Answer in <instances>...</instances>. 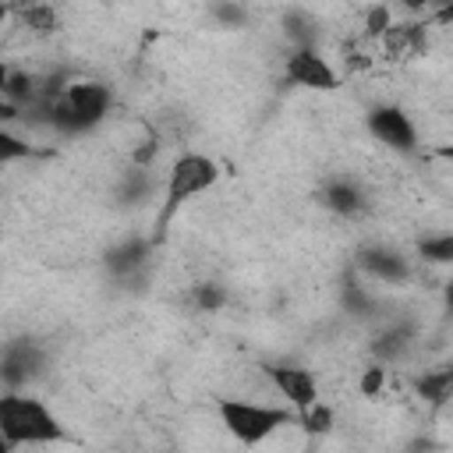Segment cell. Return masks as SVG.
<instances>
[{"instance_id": "8992f818", "label": "cell", "mask_w": 453, "mask_h": 453, "mask_svg": "<svg viewBox=\"0 0 453 453\" xmlns=\"http://www.w3.org/2000/svg\"><path fill=\"white\" fill-rule=\"evenodd\" d=\"M365 124H368V131H372V138H375L379 145H386V149H393V152H400V156H411V152H418V145H421L411 113H407L403 106H396V103H375V106L368 110Z\"/></svg>"}, {"instance_id": "cb8c5ba5", "label": "cell", "mask_w": 453, "mask_h": 453, "mask_svg": "<svg viewBox=\"0 0 453 453\" xmlns=\"http://www.w3.org/2000/svg\"><path fill=\"white\" fill-rule=\"evenodd\" d=\"M7 74H11V64L0 60V96H4V85H7Z\"/></svg>"}, {"instance_id": "ba28073f", "label": "cell", "mask_w": 453, "mask_h": 453, "mask_svg": "<svg viewBox=\"0 0 453 453\" xmlns=\"http://www.w3.org/2000/svg\"><path fill=\"white\" fill-rule=\"evenodd\" d=\"M357 273L365 280H375V283H407L411 280V258L400 251V248H389V244H365L354 258Z\"/></svg>"}, {"instance_id": "d6986e66", "label": "cell", "mask_w": 453, "mask_h": 453, "mask_svg": "<svg viewBox=\"0 0 453 453\" xmlns=\"http://www.w3.org/2000/svg\"><path fill=\"white\" fill-rule=\"evenodd\" d=\"M389 25H393V7H386V4H379L365 14V35H372V39H382V32Z\"/></svg>"}, {"instance_id": "d4e9b609", "label": "cell", "mask_w": 453, "mask_h": 453, "mask_svg": "<svg viewBox=\"0 0 453 453\" xmlns=\"http://www.w3.org/2000/svg\"><path fill=\"white\" fill-rule=\"evenodd\" d=\"M0 446H4V439H0Z\"/></svg>"}, {"instance_id": "9a60e30c", "label": "cell", "mask_w": 453, "mask_h": 453, "mask_svg": "<svg viewBox=\"0 0 453 453\" xmlns=\"http://www.w3.org/2000/svg\"><path fill=\"white\" fill-rule=\"evenodd\" d=\"M297 421L304 425V432H311V435H326L329 428H333V407L329 403H311L304 414H297Z\"/></svg>"}, {"instance_id": "7a4b0ae2", "label": "cell", "mask_w": 453, "mask_h": 453, "mask_svg": "<svg viewBox=\"0 0 453 453\" xmlns=\"http://www.w3.org/2000/svg\"><path fill=\"white\" fill-rule=\"evenodd\" d=\"M219 425L234 435V442L241 446H262L265 439H273L276 432H283L287 425H294V411L283 403H262V400H237V396H223L216 403Z\"/></svg>"}, {"instance_id": "277c9868", "label": "cell", "mask_w": 453, "mask_h": 453, "mask_svg": "<svg viewBox=\"0 0 453 453\" xmlns=\"http://www.w3.org/2000/svg\"><path fill=\"white\" fill-rule=\"evenodd\" d=\"M283 78L294 88H308V92H336L340 88V71L333 67V60L319 46L290 50L283 60Z\"/></svg>"}, {"instance_id": "7c38bea8", "label": "cell", "mask_w": 453, "mask_h": 453, "mask_svg": "<svg viewBox=\"0 0 453 453\" xmlns=\"http://www.w3.org/2000/svg\"><path fill=\"white\" fill-rule=\"evenodd\" d=\"M14 18L21 28L35 32V35H50L57 32V11L46 4H28V7H14Z\"/></svg>"}, {"instance_id": "44dd1931", "label": "cell", "mask_w": 453, "mask_h": 453, "mask_svg": "<svg viewBox=\"0 0 453 453\" xmlns=\"http://www.w3.org/2000/svg\"><path fill=\"white\" fill-rule=\"evenodd\" d=\"M382 382H386V368H382V365H372V368L361 375V393H365V396H379V393H382Z\"/></svg>"}, {"instance_id": "4fadbf2b", "label": "cell", "mask_w": 453, "mask_h": 453, "mask_svg": "<svg viewBox=\"0 0 453 453\" xmlns=\"http://www.w3.org/2000/svg\"><path fill=\"white\" fill-rule=\"evenodd\" d=\"M32 156H39L35 142H28L25 134H18V131H11V127H0V166L25 163V159H32Z\"/></svg>"}, {"instance_id": "5bb4252c", "label": "cell", "mask_w": 453, "mask_h": 453, "mask_svg": "<svg viewBox=\"0 0 453 453\" xmlns=\"http://www.w3.org/2000/svg\"><path fill=\"white\" fill-rule=\"evenodd\" d=\"M418 255L432 265H449L453 262V234L449 230H439V234H425L418 241Z\"/></svg>"}, {"instance_id": "30bf717a", "label": "cell", "mask_w": 453, "mask_h": 453, "mask_svg": "<svg viewBox=\"0 0 453 453\" xmlns=\"http://www.w3.org/2000/svg\"><path fill=\"white\" fill-rule=\"evenodd\" d=\"M149 251H152V244L145 237H124L106 251V269L113 276H134L149 262Z\"/></svg>"}, {"instance_id": "603a6c76", "label": "cell", "mask_w": 453, "mask_h": 453, "mask_svg": "<svg viewBox=\"0 0 453 453\" xmlns=\"http://www.w3.org/2000/svg\"><path fill=\"white\" fill-rule=\"evenodd\" d=\"M14 18V7H7V4H0V32H4V25Z\"/></svg>"}, {"instance_id": "8fae6325", "label": "cell", "mask_w": 453, "mask_h": 453, "mask_svg": "<svg viewBox=\"0 0 453 453\" xmlns=\"http://www.w3.org/2000/svg\"><path fill=\"white\" fill-rule=\"evenodd\" d=\"M414 393H418L425 403H432V407L449 403V393H453V372H449V368H432V372L418 375V379H414Z\"/></svg>"}, {"instance_id": "52a82bcc", "label": "cell", "mask_w": 453, "mask_h": 453, "mask_svg": "<svg viewBox=\"0 0 453 453\" xmlns=\"http://www.w3.org/2000/svg\"><path fill=\"white\" fill-rule=\"evenodd\" d=\"M42 368H46V354L35 340H11L0 350V382L7 389H25L42 375Z\"/></svg>"}, {"instance_id": "7402d4cb", "label": "cell", "mask_w": 453, "mask_h": 453, "mask_svg": "<svg viewBox=\"0 0 453 453\" xmlns=\"http://www.w3.org/2000/svg\"><path fill=\"white\" fill-rule=\"evenodd\" d=\"M18 120H21V110L0 96V127H11V124H18Z\"/></svg>"}, {"instance_id": "2e32d148", "label": "cell", "mask_w": 453, "mask_h": 453, "mask_svg": "<svg viewBox=\"0 0 453 453\" xmlns=\"http://www.w3.org/2000/svg\"><path fill=\"white\" fill-rule=\"evenodd\" d=\"M407 340H411V336H407V329H400V326H393L389 333H382V336H379V340L372 343V350H375L379 357H389V361H393V357H400V354H403V347H407Z\"/></svg>"}, {"instance_id": "9c48e42d", "label": "cell", "mask_w": 453, "mask_h": 453, "mask_svg": "<svg viewBox=\"0 0 453 453\" xmlns=\"http://www.w3.org/2000/svg\"><path fill=\"white\" fill-rule=\"evenodd\" d=\"M322 205H326L329 212H336L340 219H350V216H361V212H365L368 198H365V191L357 188V180L336 177V180H329V184L322 188Z\"/></svg>"}, {"instance_id": "3957f363", "label": "cell", "mask_w": 453, "mask_h": 453, "mask_svg": "<svg viewBox=\"0 0 453 453\" xmlns=\"http://www.w3.org/2000/svg\"><path fill=\"white\" fill-rule=\"evenodd\" d=\"M219 180V163L205 152H180L170 170H166V184H163V212L159 223H166L180 205H188L191 198L212 191Z\"/></svg>"}, {"instance_id": "ffe728a7", "label": "cell", "mask_w": 453, "mask_h": 453, "mask_svg": "<svg viewBox=\"0 0 453 453\" xmlns=\"http://www.w3.org/2000/svg\"><path fill=\"white\" fill-rule=\"evenodd\" d=\"M209 11L219 25H230V28H241L248 21V7H241V4H212Z\"/></svg>"}, {"instance_id": "6da1fadb", "label": "cell", "mask_w": 453, "mask_h": 453, "mask_svg": "<svg viewBox=\"0 0 453 453\" xmlns=\"http://www.w3.org/2000/svg\"><path fill=\"white\" fill-rule=\"evenodd\" d=\"M0 439L7 449L53 446V442H64L67 432L46 400H39L25 389H4L0 393Z\"/></svg>"}, {"instance_id": "ac0fdd59", "label": "cell", "mask_w": 453, "mask_h": 453, "mask_svg": "<svg viewBox=\"0 0 453 453\" xmlns=\"http://www.w3.org/2000/svg\"><path fill=\"white\" fill-rule=\"evenodd\" d=\"M343 308H347L350 315H368V311L375 308V301H372V294H368L365 287L347 283V290H343Z\"/></svg>"}, {"instance_id": "5b68a950", "label": "cell", "mask_w": 453, "mask_h": 453, "mask_svg": "<svg viewBox=\"0 0 453 453\" xmlns=\"http://www.w3.org/2000/svg\"><path fill=\"white\" fill-rule=\"evenodd\" d=\"M269 386L276 389V396H283V407L297 414H304L311 403L322 400V389H319V379L311 368L304 365H290V361H276V365H262Z\"/></svg>"}, {"instance_id": "e0dca14e", "label": "cell", "mask_w": 453, "mask_h": 453, "mask_svg": "<svg viewBox=\"0 0 453 453\" xmlns=\"http://www.w3.org/2000/svg\"><path fill=\"white\" fill-rule=\"evenodd\" d=\"M195 304H198L202 311H219V308L226 304V290H223L219 283H198V287H195Z\"/></svg>"}]
</instances>
